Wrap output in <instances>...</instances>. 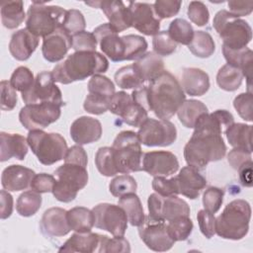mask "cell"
Returning <instances> with one entry per match:
<instances>
[{
    "label": "cell",
    "mask_w": 253,
    "mask_h": 253,
    "mask_svg": "<svg viewBox=\"0 0 253 253\" xmlns=\"http://www.w3.org/2000/svg\"><path fill=\"white\" fill-rule=\"evenodd\" d=\"M232 124L234 118L226 110L202 114L195 124L191 138L184 147L187 164L200 169L210 162L222 159L226 153V146L221 132Z\"/></svg>",
    "instance_id": "1"
},
{
    "label": "cell",
    "mask_w": 253,
    "mask_h": 253,
    "mask_svg": "<svg viewBox=\"0 0 253 253\" xmlns=\"http://www.w3.org/2000/svg\"><path fill=\"white\" fill-rule=\"evenodd\" d=\"M149 109L160 120L171 119L186 100V95L176 77L164 70L147 86Z\"/></svg>",
    "instance_id": "2"
},
{
    "label": "cell",
    "mask_w": 253,
    "mask_h": 253,
    "mask_svg": "<svg viewBox=\"0 0 253 253\" xmlns=\"http://www.w3.org/2000/svg\"><path fill=\"white\" fill-rule=\"evenodd\" d=\"M93 34L97 42H99L101 50L115 62L136 60L147 49V42L143 37L137 35L119 37L109 23L97 27Z\"/></svg>",
    "instance_id": "3"
},
{
    "label": "cell",
    "mask_w": 253,
    "mask_h": 253,
    "mask_svg": "<svg viewBox=\"0 0 253 253\" xmlns=\"http://www.w3.org/2000/svg\"><path fill=\"white\" fill-rule=\"evenodd\" d=\"M109 68L108 59L97 51H75L55 65L51 71L55 82L69 84L89 76L104 73Z\"/></svg>",
    "instance_id": "4"
},
{
    "label": "cell",
    "mask_w": 253,
    "mask_h": 253,
    "mask_svg": "<svg viewBox=\"0 0 253 253\" xmlns=\"http://www.w3.org/2000/svg\"><path fill=\"white\" fill-rule=\"evenodd\" d=\"M250 218L249 203L241 199L233 200L215 218V233L224 239L240 240L248 233Z\"/></svg>",
    "instance_id": "5"
},
{
    "label": "cell",
    "mask_w": 253,
    "mask_h": 253,
    "mask_svg": "<svg viewBox=\"0 0 253 253\" xmlns=\"http://www.w3.org/2000/svg\"><path fill=\"white\" fill-rule=\"evenodd\" d=\"M212 26L223 41L222 45L230 49L244 48L252 40L249 24L226 10H220L214 15Z\"/></svg>",
    "instance_id": "6"
},
{
    "label": "cell",
    "mask_w": 253,
    "mask_h": 253,
    "mask_svg": "<svg viewBox=\"0 0 253 253\" xmlns=\"http://www.w3.org/2000/svg\"><path fill=\"white\" fill-rule=\"evenodd\" d=\"M112 150L118 173L128 174L142 170L143 153L135 132L121 131L113 142Z\"/></svg>",
    "instance_id": "7"
},
{
    "label": "cell",
    "mask_w": 253,
    "mask_h": 253,
    "mask_svg": "<svg viewBox=\"0 0 253 253\" xmlns=\"http://www.w3.org/2000/svg\"><path fill=\"white\" fill-rule=\"evenodd\" d=\"M66 12L60 6L34 1L27 12L26 29L37 37L44 38L62 27Z\"/></svg>",
    "instance_id": "8"
},
{
    "label": "cell",
    "mask_w": 253,
    "mask_h": 253,
    "mask_svg": "<svg viewBox=\"0 0 253 253\" xmlns=\"http://www.w3.org/2000/svg\"><path fill=\"white\" fill-rule=\"evenodd\" d=\"M27 140L33 153L43 165H51L64 159L68 150L66 140L56 132H45L42 129L30 130Z\"/></svg>",
    "instance_id": "9"
},
{
    "label": "cell",
    "mask_w": 253,
    "mask_h": 253,
    "mask_svg": "<svg viewBox=\"0 0 253 253\" xmlns=\"http://www.w3.org/2000/svg\"><path fill=\"white\" fill-rule=\"evenodd\" d=\"M57 178L52 190L54 198L62 203L72 202L77 193L88 183V172L86 167L64 163L54 171Z\"/></svg>",
    "instance_id": "10"
},
{
    "label": "cell",
    "mask_w": 253,
    "mask_h": 253,
    "mask_svg": "<svg viewBox=\"0 0 253 253\" xmlns=\"http://www.w3.org/2000/svg\"><path fill=\"white\" fill-rule=\"evenodd\" d=\"M60 107L50 102L29 104L21 109L19 120L23 126L29 130L42 129L59 119Z\"/></svg>",
    "instance_id": "11"
},
{
    "label": "cell",
    "mask_w": 253,
    "mask_h": 253,
    "mask_svg": "<svg viewBox=\"0 0 253 253\" xmlns=\"http://www.w3.org/2000/svg\"><path fill=\"white\" fill-rule=\"evenodd\" d=\"M137 137L146 146H169L177 138V129L168 120L147 118L139 126Z\"/></svg>",
    "instance_id": "12"
},
{
    "label": "cell",
    "mask_w": 253,
    "mask_h": 253,
    "mask_svg": "<svg viewBox=\"0 0 253 253\" xmlns=\"http://www.w3.org/2000/svg\"><path fill=\"white\" fill-rule=\"evenodd\" d=\"M148 217L153 220L169 221L180 215H190V207L177 196H161L153 193L148 197Z\"/></svg>",
    "instance_id": "13"
},
{
    "label": "cell",
    "mask_w": 253,
    "mask_h": 253,
    "mask_svg": "<svg viewBox=\"0 0 253 253\" xmlns=\"http://www.w3.org/2000/svg\"><path fill=\"white\" fill-rule=\"evenodd\" d=\"M22 99L26 105L44 102L54 103L59 106L63 105L61 91L55 85L52 73L48 71L40 72L36 76L32 87L22 93Z\"/></svg>",
    "instance_id": "14"
},
{
    "label": "cell",
    "mask_w": 253,
    "mask_h": 253,
    "mask_svg": "<svg viewBox=\"0 0 253 253\" xmlns=\"http://www.w3.org/2000/svg\"><path fill=\"white\" fill-rule=\"evenodd\" d=\"M94 225L114 236H124L127 228V216L119 205L103 203L93 208Z\"/></svg>",
    "instance_id": "15"
},
{
    "label": "cell",
    "mask_w": 253,
    "mask_h": 253,
    "mask_svg": "<svg viewBox=\"0 0 253 253\" xmlns=\"http://www.w3.org/2000/svg\"><path fill=\"white\" fill-rule=\"evenodd\" d=\"M109 111L119 116L124 123L131 126L139 127L148 118L147 111L135 103L131 95L120 91L114 94L111 99Z\"/></svg>",
    "instance_id": "16"
},
{
    "label": "cell",
    "mask_w": 253,
    "mask_h": 253,
    "mask_svg": "<svg viewBox=\"0 0 253 253\" xmlns=\"http://www.w3.org/2000/svg\"><path fill=\"white\" fill-rule=\"evenodd\" d=\"M138 227L140 239L150 250L156 252L168 251L175 243L168 234L165 221L153 220L147 216L144 222Z\"/></svg>",
    "instance_id": "17"
},
{
    "label": "cell",
    "mask_w": 253,
    "mask_h": 253,
    "mask_svg": "<svg viewBox=\"0 0 253 253\" xmlns=\"http://www.w3.org/2000/svg\"><path fill=\"white\" fill-rule=\"evenodd\" d=\"M130 26L145 36H154L159 32L160 20L153 11V5L145 2L127 3Z\"/></svg>",
    "instance_id": "18"
},
{
    "label": "cell",
    "mask_w": 253,
    "mask_h": 253,
    "mask_svg": "<svg viewBox=\"0 0 253 253\" xmlns=\"http://www.w3.org/2000/svg\"><path fill=\"white\" fill-rule=\"evenodd\" d=\"M178 169V159L170 151L155 150L143 153L142 170L151 176L168 177L175 174Z\"/></svg>",
    "instance_id": "19"
},
{
    "label": "cell",
    "mask_w": 253,
    "mask_h": 253,
    "mask_svg": "<svg viewBox=\"0 0 253 253\" xmlns=\"http://www.w3.org/2000/svg\"><path fill=\"white\" fill-rule=\"evenodd\" d=\"M85 4L102 9L111 28L117 34L131 27L128 7L123 1H91L85 2Z\"/></svg>",
    "instance_id": "20"
},
{
    "label": "cell",
    "mask_w": 253,
    "mask_h": 253,
    "mask_svg": "<svg viewBox=\"0 0 253 253\" xmlns=\"http://www.w3.org/2000/svg\"><path fill=\"white\" fill-rule=\"evenodd\" d=\"M71 47L72 36L63 27H60L52 34L43 38L42 52L45 60L57 62L63 59Z\"/></svg>",
    "instance_id": "21"
},
{
    "label": "cell",
    "mask_w": 253,
    "mask_h": 253,
    "mask_svg": "<svg viewBox=\"0 0 253 253\" xmlns=\"http://www.w3.org/2000/svg\"><path fill=\"white\" fill-rule=\"evenodd\" d=\"M70 136L79 145L95 142L102 136V125L97 119L79 117L71 124Z\"/></svg>",
    "instance_id": "22"
},
{
    "label": "cell",
    "mask_w": 253,
    "mask_h": 253,
    "mask_svg": "<svg viewBox=\"0 0 253 253\" xmlns=\"http://www.w3.org/2000/svg\"><path fill=\"white\" fill-rule=\"evenodd\" d=\"M40 228L42 232L49 237H60L71 230L67 220V211L61 208H50L46 210L41 219Z\"/></svg>",
    "instance_id": "23"
},
{
    "label": "cell",
    "mask_w": 253,
    "mask_h": 253,
    "mask_svg": "<svg viewBox=\"0 0 253 253\" xmlns=\"http://www.w3.org/2000/svg\"><path fill=\"white\" fill-rule=\"evenodd\" d=\"M39 42V37L32 34L26 28L21 29L12 35L9 42V51L15 59L24 61L31 57Z\"/></svg>",
    "instance_id": "24"
},
{
    "label": "cell",
    "mask_w": 253,
    "mask_h": 253,
    "mask_svg": "<svg viewBox=\"0 0 253 253\" xmlns=\"http://www.w3.org/2000/svg\"><path fill=\"white\" fill-rule=\"evenodd\" d=\"M176 177L179 193L191 200L197 199L207 185V179L197 168L192 166L183 167Z\"/></svg>",
    "instance_id": "25"
},
{
    "label": "cell",
    "mask_w": 253,
    "mask_h": 253,
    "mask_svg": "<svg viewBox=\"0 0 253 253\" xmlns=\"http://www.w3.org/2000/svg\"><path fill=\"white\" fill-rule=\"evenodd\" d=\"M36 173L34 170L22 165H10L5 168L1 176L2 187L11 192L26 190L31 187V183Z\"/></svg>",
    "instance_id": "26"
},
{
    "label": "cell",
    "mask_w": 253,
    "mask_h": 253,
    "mask_svg": "<svg viewBox=\"0 0 253 253\" xmlns=\"http://www.w3.org/2000/svg\"><path fill=\"white\" fill-rule=\"evenodd\" d=\"M28 140L19 133H0V160L2 162L15 157L24 160L28 153Z\"/></svg>",
    "instance_id": "27"
},
{
    "label": "cell",
    "mask_w": 253,
    "mask_h": 253,
    "mask_svg": "<svg viewBox=\"0 0 253 253\" xmlns=\"http://www.w3.org/2000/svg\"><path fill=\"white\" fill-rule=\"evenodd\" d=\"M182 89L190 96H203L210 88L208 73L200 68H184L181 76Z\"/></svg>",
    "instance_id": "28"
},
{
    "label": "cell",
    "mask_w": 253,
    "mask_h": 253,
    "mask_svg": "<svg viewBox=\"0 0 253 253\" xmlns=\"http://www.w3.org/2000/svg\"><path fill=\"white\" fill-rule=\"evenodd\" d=\"M102 234L94 232H76L68 238L59 248L60 252H98L101 243Z\"/></svg>",
    "instance_id": "29"
},
{
    "label": "cell",
    "mask_w": 253,
    "mask_h": 253,
    "mask_svg": "<svg viewBox=\"0 0 253 253\" xmlns=\"http://www.w3.org/2000/svg\"><path fill=\"white\" fill-rule=\"evenodd\" d=\"M222 53L227 63L237 67L241 70L243 77L247 80L248 92H251V79H252V62L253 52L247 46L241 49H230L222 45Z\"/></svg>",
    "instance_id": "30"
},
{
    "label": "cell",
    "mask_w": 253,
    "mask_h": 253,
    "mask_svg": "<svg viewBox=\"0 0 253 253\" xmlns=\"http://www.w3.org/2000/svg\"><path fill=\"white\" fill-rule=\"evenodd\" d=\"M143 82L152 81L164 71V61L154 51H148L135 60L132 64Z\"/></svg>",
    "instance_id": "31"
},
{
    "label": "cell",
    "mask_w": 253,
    "mask_h": 253,
    "mask_svg": "<svg viewBox=\"0 0 253 253\" xmlns=\"http://www.w3.org/2000/svg\"><path fill=\"white\" fill-rule=\"evenodd\" d=\"M224 133L231 146L252 152V126L232 124L224 129Z\"/></svg>",
    "instance_id": "32"
},
{
    "label": "cell",
    "mask_w": 253,
    "mask_h": 253,
    "mask_svg": "<svg viewBox=\"0 0 253 253\" xmlns=\"http://www.w3.org/2000/svg\"><path fill=\"white\" fill-rule=\"evenodd\" d=\"M67 220L71 230L75 232H89L95 223L93 211L84 207H75L67 211Z\"/></svg>",
    "instance_id": "33"
},
{
    "label": "cell",
    "mask_w": 253,
    "mask_h": 253,
    "mask_svg": "<svg viewBox=\"0 0 253 253\" xmlns=\"http://www.w3.org/2000/svg\"><path fill=\"white\" fill-rule=\"evenodd\" d=\"M26 18L24 4L21 0L5 1L1 4V22L9 30L18 28Z\"/></svg>",
    "instance_id": "34"
},
{
    "label": "cell",
    "mask_w": 253,
    "mask_h": 253,
    "mask_svg": "<svg viewBox=\"0 0 253 253\" xmlns=\"http://www.w3.org/2000/svg\"><path fill=\"white\" fill-rule=\"evenodd\" d=\"M119 206L125 211L127 220L133 226L141 225L145 220L143 208L138 196L135 193H129L120 198Z\"/></svg>",
    "instance_id": "35"
},
{
    "label": "cell",
    "mask_w": 253,
    "mask_h": 253,
    "mask_svg": "<svg viewBox=\"0 0 253 253\" xmlns=\"http://www.w3.org/2000/svg\"><path fill=\"white\" fill-rule=\"evenodd\" d=\"M205 113H208L207 106L198 100H185L177 111L179 121L188 128L194 127L198 118Z\"/></svg>",
    "instance_id": "36"
},
{
    "label": "cell",
    "mask_w": 253,
    "mask_h": 253,
    "mask_svg": "<svg viewBox=\"0 0 253 253\" xmlns=\"http://www.w3.org/2000/svg\"><path fill=\"white\" fill-rule=\"evenodd\" d=\"M243 80L241 70L228 63L219 68L216 74V83L224 91L232 92L237 90Z\"/></svg>",
    "instance_id": "37"
},
{
    "label": "cell",
    "mask_w": 253,
    "mask_h": 253,
    "mask_svg": "<svg viewBox=\"0 0 253 253\" xmlns=\"http://www.w3.org/2000/svg\"><path fill=\"white\" fill-rule=\"evenodd\" d=\"M188 47L195 56L207 58L213 54L215 50V43L209 33L196 31L194 32L193 39L188 44Z\"/></svg>",
    "instance_id": "38"
},
{
    "label": "cell",
    "mask_w": 253,
    "mask_h": 253,
    "mask_svg": "<svg viewBox=\"0 0 253 253\" xmlns=\"http://www.w3.org/2000/svg\"><path fill=\"white\" fill-rule=\"evenodd\" d=\"M42 197L41 194L35 191H27L22 193L16 205L17 212L22 216H32L34 215L41 208Z\"/></svg>",
    "instance_id": "39"
},
{
    "label": "cell",
    "mask_w": 253,
    "mask_h": 253,
    "mask_svg": "<svg viewBox=\"0 0 253 253\" xmlns=\"http://www.w3.org/2000/svg\"><path fill=\"white\" fill-rule=\"evenodd\" d=\"M193 227V221L188 215L177 216L167 223L168 234L175 242L186 240L191 235Z\"/></svg>",
    "instance_id": "40"
},
{
    "label": "cell",
    "mask_w": 253,
    "mask_h": 253,
    "mask_svg": "<svg viewBox=\"0 0 253 253\" xmlns=\"http://www.w3.org/2000/svg\"><path fill=\"white\" fill-rule=\"evenodd\" d=\"M168 34L175 42L188 45L194 36V30L192 25L185 19H174L168 28Z\"/></svg>",
    "instance_id": "41"
},
{
    "label": "cell",
    "mask_w": 253,
    "mask_h": 253,
    "mask_svg": "<svg viewBox=\"0 0 253 253\" xmlns=\"http://www.w3.org/2000/svg\"><path fill=\"white\" fill-rule=\"evenodd\" d=\"M115 81L123 89H138L143 86V81L131 65L124 66L115 73Z\"/></svg>",
    "instance_id": "42"
},
{
    "label": "cell",
    "mask_w": 253,
    "mask_h": 253,
    "mask_svg": "<svg viewBox=\"0 0 253 253\" xmlns=\"http://www.w3.org/2000/svg\"><path fill=\"white\" fill-rule=\"evenodd\" d=\"M95 164L98 171L106 177H111L118 174L112 147H100L95 155Z\"/></svg>",
    "instance_id": "43"
},
{
    "label": "cell",
    "mask_w": 253,
    "mask_h": 253,
    "mask_svg": "<svg viewBox=\"0 0 253 253\" xmlns=\"http://www.w3.org/2000/svg\"><path fill=\"white\" fill-rule=\"evenodd\" d=\"M137 184L135 179L127 174L120 175L114 178L109 184L110 193L117 198H121L129 193H135Z\"/></svg>",
    "instance_id": "44"
},
{
    "label": "cell",
    "mask_w": 253,
    "mask_h": 253,
    "mask_svg": "<svg viewBox=\"0 0 253 253\" xmlns=\"http://www.w3.org/2000/svg\"><path fill=\"white\" fill-rule=\"evenodd\" d=\"M88 91L90 94L103 96L112 99L115 92V85L107 76L96 74L88 82Z\"/></svg>",
    "instance_id": "45"
},
{
    "label": "cell",
    "mask_w": 253,
    "mask_h": 253,
    "mask_svg": "<svg viewBox=\"0 0 253 253\" xmlns=\"http://www.w3.org/2000/svg\"><path fill=\"white\" fill-rule=\"evenodd\" d=\"M35 78L33 72L26 66H19L11 75L10 83L15 90L21 93L28 91L34 84Z\"/></svg>",
    "instance_id": "46"
},
{
    "label": "cell",
    "mask_w": 253,
    "mask_h": 253,
    "mask_svg": "<svg viewBox=\"0 0 253 253\" xmlns=\"http://www.w3.org/2000/svg\"><path fill=\"white\" fill-rule=\"evenodd\" d=\"M152 46L154 52L158 55L168 56L176 50L177 42L171 39L167 31H162L154 35L152 40Z\"/></svg>",
    "instance_id": "47"
},
{
    "label": "cell",
    "mask_w": 253,
    "mask_h": 253,
    "mask_svg": "<svg viewBox=\"0 0 253 253\" xmlns=\"http://www.w3.org/2000/svg\"><path fill=\"white\" fill-rule=\"evenodd\" d=\"M98 252H130V245L124 236H114V238H109L107 235H102Z\"/></svg>",
    "instance_id": "48"
},
{
    "label": "cell",
    "mask_w": 253,
    "mask_h": 253,
    "mask_svg": "<svg viewBox=\"0 0 253 253\" xmlns=\"http://www.w3.org/2000/svg\"><path fill=\"white\" fill-rule=\"evenodd\" d=\"M62 27L72 36L76 33L84 31L86 27V21L83 14L79 10L70 9L66 12Z\"/></svg>",
    "instance_id": "49"
},
{
    "label": "cell",
    "mask_w": 253,
    "mask_h": 253,
    "mask_svg": "<svg viewBox=\"0 0 253 253\" xmlns=\"http://www.w3.org/2000/svg\"><path fill=\"white\" fill-rule=\"evenodd\" d=\"M97 40L93 33L82 31L72 35V48L75 51H96Z\"/></svg>",
    "instance_id": "50"
},
{
    "label": "cell",
    "mask_w": 253,
    "mask_h": 253,
    "mask_svg": "<svg viewBox=\"0 0 253 253\" xmlns=\"http://www.w3.org/2000/svg\"><path fill=\"white\" fill-rule=\"evenodd\" d=\"M152 188L157 194L164 197L177 196L180 194L177 177H172L170 179H166V177L162 176L155 177L152 180Z\"/></svg>",
    "instance_id": "51"
},
{
    "label": "cell",
    "mask_w": 253,
    "mask_h": 253,
    "mask_svg": "<svg viewBox=\"0 0 253 253\" xmlns=\"http://www.w3.org/2000/svg\"><path fill=\"white\" fill-rule=\"evenodd\" d=\"M224 192L217 187H209L203 195V205L205 210L215 213L221 207Z\"/></svg>",
    "instance_id": "52"
},
{
    "label": "cell",
    "mask_w": 253,
    "mask_h": 253,
    "mask_svg": "<svg viewBox=\"0 0 253 253\" xmlns=\"http://www.w3.org/2000/svg\"><path fill=\"white\" fill-rule=\"evenodd\" d=\"M233 107L238 115L247 122H252V110H253V96L252 92L241 93L235 97L233 101Z\"/></svg>",
    "instance_id": "53"
},
{
    "label": "cell",
    "mask_w": 253,
    "mask_h": 253,
    "mask_svg": "<svg viewBox=\"0 0 253 253\" xmlns=\"http://www.w3.org/2000/svg\"><path fill=\"white\" fill-rule=\"evenodd\" d=\"M110 102L111 99L89 93L85 98L83 107L87 113L93 115H102L105 112L109 111Z\"/></svg>",
    "instance_id": "54"
},
{
    "label": "cell",
    "mask_w": 253,
    "mask_h": 253,
    "mask_svg": "<svg viewBox=\"0 0 253 253\" xmlns=\"http://www.w3.org/2000/svg\"><path fill=\"white\" fill-rule=\"evenodd\" d=\"M152 5L154 14L159 20H161L177 15L180 11L182 2L174 0H157Z\"/></svg>",
    "instance_id": "55"
},
{
    "label": "cell",
    "mask_w": 253,
    "mask_h": 253,
    "mask_svg": "<svg viewBox=\"0 0 253 253\" xmlns=\"http://www.w3.org/2000/svg\"><path fill=\"white\" fill-rule=\"evenodd\" d=\"M187 14L189 19L199 27H203L207 25L210 20L209 9L201 1L190 2Z\"/></svg>",
    "instance_id": "56"
},
{
    "label": "cell",
    "mask_w": 253,
    "mask_h": 253,
    "mask_svg": "<svg viewBox=\"0 0 253 253\" xmlns=\"http://www.w3.org/2000/svg\"><path fill=\"white\" fill-rule=\"evenodd\" d=\"M1 102L0 107L2 111H12L17 105V93L10 81L2 80L0 83Z\"/></svg>",
    "instance_id": "57"
},
{
    "label": "cell",
    "mask_w": 253,
    "mask_h": 253,
    "mask_svg": "<svg viewBox=\"0 0 253 253\" xmlns=\"http://www.w3.org/2000/svg\"><path fill=\"white\" fill-rule=\"evenodd\" d=\"M197 219L201 232L207 237L211 238L215 234V217L214 213L207 211L201 210L197 214Z\"/></svg>",
    "instance_id": "58"
},
{
    "label": "cell",
    "mask_w": 253,
    "mask_h": 253,
    "mask_svg": "<svg viewBox=\"0 0 253 253\" xmlns=\"http://www.w3.org/2000/svg\"><path fill=\"white\" fill-rule=\"evenodd\" d=\"M55 181L56 180L52 175L46 173H40L35 175V177L33 178L31 183V189L40 194L52 192Z\"/></svg>",
    "instance_id": "59"
},
{
    "label": "cell",
    "mask_w": 253,
    "mask_h": 253,
    "mask_svg": "<svg viewBox=\"0 0 253 253\" xmlns=\"http://www.w3.org/2000/svg\"><path fill=\"white\" fill-rule=\"evenodd\" d=\"M64 163L77 164V165L86 167L88 163V156L85 149L79 144L71 146L70 148H68L65 154Z\"/></svg>",
    "instance_id": "60"
},
{
    "label": "cell",
    "mask_w": 253,
    "mask_h": 253,
    "mask_svg": "<svg viewBox=\"0 0 253 253\" xmlns=\"http://www.w3.org/2000/svg\"><path fill=\"white\" fill-rule=\"evenodd\" d=\"M251 153L252 152H249V151L244 150V149L233 148L227 154V161L233 169L237 170L246 161L251 160Z\"/></svg>",
    "instance_id": "61"
},
{
    "label": "cell",
    "mask_w": 253,
    "mask_h": 253,
    "mask_svg": "<svg viewBox=\"0 0 253 253\" xmlns=\"http://www.w3.org/2000/svg\"><path fill=\"white\" fill-rule=\"evenodd\" d=\"M229 11L232 15L236 17H243L249 15L253 10L252 1H236L232 0L227 3Z\"/></svg>",
    "instance_id": "62"
},
{
    "label": "cell",
    "mask_w": 253,
    "mask_h": 253,
    "mask_svg": "<svg viewBox=\"0 0 253 253\" xmlns=\"http://www.w3.org/2000/svg\"><path fill=\"white\" fill-rule=\"evenodd\" d=\"M239 180L244 187L251 188L253 185L252 181V159L246 161L238 169Z\"/></svg>",
    "instance_id": "63"
},
{
    "label": "cell",
    "mask_w": 253,
    "mask_h": 253,
    "mask_svg": "<svg viewBox=\"0 0 253 253\" xmlns=\"http://www.w3.org/2000/svg\"><path fill=\"white\" fill-rule=\"evenodd\" d=\"M1 218H8L13 211V197L7 190H2L1 193Z\"/></svg>",
    "instance_id": "64"
}]
</instances>
